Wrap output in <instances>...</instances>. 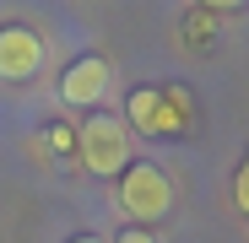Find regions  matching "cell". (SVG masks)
<instances>
[{
	"label": "cell",
	"instance_id": "8992f818",
	"mask_svg": "<svg viewBox=\"0 0 249 243\" xmlns=\"http://www.w3.org/2000/svg\"><path fill=\"white\" fill-rule=\"evenodd\" d=\"M114 243H157V238H152V232H146V227H124V232H119V238H114Z\"/></svg>",
	"mask_w": 249,
	"mask_h": 243
},
{
	"label": "cell",
	"instance_id": "3957f363",
	"mask_svg": "<svg viewBox=\"0 0 249 243\" xmlns=\"http://www.w3.org/2000/svg\"><path fill=\"white\" fill-rule=\"evenodd\" d=\"M38 65H44V38L22 22H6L0 27V76L27 81V76H38Z\"/></svg>",
	"mask_w": 249,
	"mask_h": 243
},
{
	"label": "cell",
	"instance_id": "5b68a950",
	"mask_svg": "<svg viewBox=\"0 0 249 243\" xmlns=\"http://www.w3.org/2000/svg\"><path fill=\"white\" fill-rule=\"evenodd\" d=\"M130 119H136L141 130H152V135H157V130H174V125H179V119H174L168 108H162V103H157V92H136V97H130Z\"/></svg>",
	"mask_w": 249,
	"mask_h": 243
},
{
	"label": "cell",
	"instance_id": "30bf717a",
	"mask_svg": "<svg viewBox=\"0 0 249 243\" xmlns=\"http://www.w3.org/2000/svg\"><path fill=\"white\" fill-rule=\"evenodd\" d=\"M71 243H103V238H98V232H76Z\"/></svg>",
	"mask_w": 249,
	"mask_h": 243
},
{
	"label": "cell",
	"instance_id": "52a82bcc",
	"mask_svg": "<svg viewBox=\"0 0 249 243\" xmlns=\"http://www.w3.org/2000/svg\"><path fill=\"white\" fill-rule=\"evenodd\" d=\"M238 206L249 211V157H244V168H238Z\"/></svg>",
	"mask_w": 249,
	"mask_h": 243
},
{
	"label": "cell",
	"instance_id": "9c48e42d",
	"mask_svg": "<svg viewBox=\"0 0 249 243\" xmlns=\"http://www.w3.org/2000/svg\"><path fill=\"white\" fill-rule=\"evenodd\" d=\"M200 6H212V11H238L244 0H200Z\"/></svg>",
	"mask_w": 249,
	"mask_h": 243
},
{
	"label": "cell",
	"instance_id": "6da1fadb",
	"mask_svg": "<svg viewBox=\"0 0 249 243\" xmlns=\"http://www.w3.org/2000/svg\"><path fill=\"white\" fill-rule=\"evenodd\" d=\"M76 151H81V162H87L98 178L124 173L130 168V130H124V119L92 108L87 119H81V130H76Z\"/></svg>",
	"mask_w": 249,
	"mask_h": 243
},
{
	"label": "cell",
	"instance_id": "277c9868",
	"mask_svg": "<svg viewBox=\"0 0 249 243\" xmlns=\"http://www.w3.org/2000/svg\"><path fill=\"white\" fill-rule=\"evenodd\" d=\"M103 92H108V60L81 54V60H71V65H65V76H60V97H65V103L92 108Z\"/></svg>",
	"mask_w": 249,
	"mask_h": 243
},
{
	"label": "cell",
	"instance_id": "7a4b0ae2",
	"mask_svg": "<svg viewBox=\"0 0 249 243\" xmlns=\"http://www.w3.org/2000/svg\"><path fill=\"white\" fill-rule=\"evenodd\" d=\"M119 206L130 222H157V216H168L174 206V184L162 168H152V162H130V168L119 173Z\"/></svg>",
	"mask_w": 249,
	"mask_h": 243
},
{
	"label": "cell",
	"instance_id": "ba28073f",
	"mask_svg": "<svg viewBox=\"0 0 249 243\" xmlns=\"http://www.w3.org/2000/svg\"><path fill=\"white\" fill-rule=\"evenodd\" d=\"M49 135H54V146H65V151L76 146V130H65V125H49Z\"/></svg>",
	"mask_w": 249,
	"mask_h": 243
}]
</instances>
